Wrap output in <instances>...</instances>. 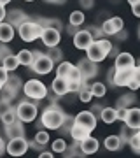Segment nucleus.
Listing matches in <instances>:
<instances>
[{"instance_id": "f257e3e1", "label": "nucleus", "mask_w": 140, "mask_h": 158, "mask_svg": "<svg viewBox=\"0 0 140 158\" xmlns=\"http://www.w3.org/2000/svg\"><path fill=\"white\" fill-rule=\"evenodd\" d=\"M68 118H70V116H68L60 106H56L54 102H51L49 106L42 111L39 125L40 127H46L47 130H60V127H62Z\"/></svg>"}, {"instance_id": "f03ea898", "label": "nucleus", "mask_w": 140, "mask_h": 158, "mask_svg": "<svg viewBox=\"0 0 140 158\" xmlns=\"http://www.w3.org/2000/svg\"><path fill=\"white\" fill-rule=\"evenodd\" d=\"M18 34L21 37V40L25 42H34V40L40 39V34H42V25H40L37 19H26L25 23H21L18 27Z\"/></svg>"}, {"instance_id": "7ed1b4c3", "label": "nucleus", "mask_w": 140, "mask_h": 158, "mask_svg": "<svg viewBox=\"0 0 140 158\" xmlns=\"http://www.w3.org/2000/svg\"><path fill=\"white\" fill-rule=\"evenodd\" d=\"M23 93L28 98L39 102V100H42V98L47 97V88H46V85L42 81H39V79H28L26 83H23Z\"/></svg>"}, {"instance_id": "20e7f679", "label": "nucleus", "mask_w": 140, "mask_h": 158, "mask_svg": "<svg viewBox=\"0 0 140 158\" xmlns=\"http://www.w3.org/2000/svg\"><path fill=\"white\" fill-rule=\"evenodd\" d=\"M16 114L18 119L23 121V123H32L37 119V114H39V109H37V104L30 100H21L16 106Z\"/></svg>"}, {"instance_id": "39448f33", "label": "nucleus", "mask_w": 140, "mask_h": 158, "mask_svg": "<svg viewBox=\"0 0 140 158\" xmlns=\"http://www.w3.org/2000/svg\"><path fill=\"white\" fill-rule=\"evenodd\" d=\"M54 67V62L51 60L46 53L42 51H34V63H32V70L35 74H40V76H46V74H49Z\"/></svg>"}, {"instance_id": "423d86ee", "label": "nucleus", "mask_w": 140, "mask_h": 158, "mask_svg": "<svg viewBox=\"0 0 140 158\" xmlns=\"http://www.w3.org/2000/svg\"><path fill=\"white\" fill-rule=\"evenodd\" d=\"M19 90H23V83L21 79L18 77V76H12V74H9V79L6 81V85H4V88H2V98H6V100L11 102L12 98H16L18 93H19Z\"/></svg>"}, {"instance_id": "0eeeda50", "label": "nucleus", "mask_w": 140, "mask_h": 158, "mask_svg": "<svg viewBox=\"0 0 140 158\" xmlns=\"http://www.w3.org/2000/svg\"><path fill=\"white\" fill-rule=\"evenodd\" d=\"M6 151L9 153L11 156H23V155L28 151V139H25V137L9 139L7 144H6Z\"/></svg>"}, {"instance_id": "6e6552de", "label": "nucleus", "mask_w": 140, "mask_h": 158, "mask_svg": "<svg viewBox=\"0 0 140 158\" xmlns=\"http://www.w3.org/2000/svg\"><path fill=\"white\" fill-rule=\"evenodd\" d=\"M74 123H77V125H81V127H84L86 130L93 132V130L96 128L98 118H96V114L93 113V111H81V113H77L74 116Z\"/></svg>"}, {"instance_id": "1a4fd4ad", "label": "nucleus", "mask_w": 140, "mask_h": 158, "mask_svg": "<svg viewBox=\"0 0 140 158\" xmlns=\"http://www.w3.org/2000/svg\"><path fill=\"white\" fill-rule=\"evenodd\" d=\"M40 40L46 48H54V46L60 44L62 40V32H58L54 28H49V27H42V34H40Z\"/></svg>"}, {"instance_id": "9d476101", "label": "nucleus", "mask_w": 140, "mask_h": 158, "mask_svg": "<svg viewBox=\"0 0 140 158\" xmlns=\"http://www.w3.org/2000/svg\"><path fill=\"white\" fill-rule=\"evenodd\" d=\"M77 69L81 70L84 81L95 77L96 74H98V63L91 62L90 58H82V60H79V62H77Z\"/></svg>"}, {"instance_id": "9b49d317", "label": "nucleus", "mask_w": 140, "mask_h": 158, "mask_svg": "<svg viewBox=\"0 0 140 158\" xmlns=\"http://www.w3.org/2000/svg\"><path fill=\"white\" fill-rule=\"evenodd\" d=\"M86 55H88L86 58H90L91 62H95V63H100L107 58V53L102 49V46H100L98 40H93V42L86 48Z\"/></svg>"}, {"instance_id": "f8f14e48", "label": "nucleus", "mask_w": 140, "mask_h": 158, "mask_svg": "<svg viewBox=\"0 0 140 158\" xmlns=\"http://www.w3.org/2000/svg\"><path fill=\"white\" fill-rule=\"evenodd\" d=\"M72 37H74V46H75L77 49H86V48H88L93 40H95V39H93V35H91V32L88 28L77 30Z\"/></svg>"}, {"instance_id": "ddd939ff", "label": "nucleus", "mask_w": 140, "mask_h": 158, "mask_svg": "<svg viewBox=\"0 0 140 158\" xmlns=\"http://www.w3.org/2000/svg\"><path fill=\"white\" fill-rule=\"evenodd\" d=\"M79 149L82 151L84 156H88V155H95V153L100 149V142H98V139L91 137V134H90L88 137H84L82 141H79Z\"/></svg>"}, {"instance_id": "4468645a", "label": "nucleus", "mask_w": 140, "mask_h": 158, "mask_svg": "<svg viewBox=\"0 0 140 158\" xmlns=\"http://www.w3.org/2000/svg\"><path fill=\"white\" fill-rule=\"evenodd\" d=\"M133 76V67L130 69H116V74H114V79H112V85L121 88V86H128L130 79Z\"/></svg>"}, {"instance_id": "2eb2a0df", "label": "nucleus", "mask_w": 140, "mask_h": 158, "mask_svg": "<svg viewBox=\"0 0 140 158\" xmlns=\"http://www.w3.org/2000/svg\"><path fill=\"white\" fill-rule=\"evenodd\" d=\"M135 56L131 55V53H124V51H121V53H118L116 55V58H114V67L116 69H130V67H135Z\"/></svg>"}, {"instance_id": "dca6fc26", "label": "nucleus", "mask_w": 140, "mask_h": 158, "mask_svg": "<svg viewBox=\"0 0 140 158\" xmlns=\"http://www.w3.org/2000/svg\"><path fill=\"white\" fill-rule=\"evenodd\" d=\"M51 90L54 93L56 97H63L68 93V81L67 77H60V76H56L53 79V83H51Z\"/></svg>"}, {"instance_id": "f3484780", "label": "nucleus", "mask_w": 140, "mask_h": 158, "mask_svg": "<svg viewBox=\"0 0 140 158\" xmlns=\"http://www.w3.org/2000/svg\"><path fill=\"white\" fill-rule=\"evenodd\" d=\"M7 23H11L14 28H18L21 23H25L26 19H30L28 18V14H25V11H21V9H12V11L7 12Z\"/></svg>"}, {"instance_id": "a211bd4d", "label": "nucleus", "mask_w": 140, "mask_h": 158, "mask_svg": "<svg viewBox=\"0 0 140 158\" xmlns=\"http://www.w3.org/2000/svg\"><path fill=\"white\" fill-rule=\"evenodd\" d=\"M6 137H7V139H14V137H25V127H23V121L16 119L14 123L6 125Z\"/></svg>"}, {"instance_id": "6ab92c4d", "label": "nucleus", "mask_w": 140, "mask_h": 158, "mask_svg": "<svg viewBox=\"0 0 140 158\" xmlns=\"http://www.w3.org/2000/svg\"><path fill=\"white\" fill-rule=\"evenodd\" d=\"M124 123L131 128H140V109L138 107H130Z\"/></svg>"}, {"instance_id": "aec40b11", "label": "nucleus", "mask_w": 140, "mask_h": 158, "mask_svg": "<svg viewBox=\"0 0 140 158\" xmlns=\"http://www.w3.org/2000/svg\"><path fill=\"white\" fill-rule=\"evenodd\" d=\"M14 39V27L11 23L2 21L0 23V42H11Z\"/></svg>"}, {"instance_id": "412c9836", "label": "nucleus", "mask_w": 140, "mask_h": 158, "mask_svg": "<svg viewBox=\"0 0 140 158\" xmlns=\"http://www.w3.org/2000/svg\"><path fill=\"white\" fill-rule=\"evenodd\" d=\"M0 65H4V69H6L7 72H14L18 67H19V60H18L16 55H7V56H4L2 60H0Z\"/></svg>"}, {"instance_id": "4be33fe9", "label": "nucleus", "mask_w": 140, "mask_h": 158, "mask_svg": "<svg viewBox=\"0 0 140 158\" xmlns=\"http://www.w3.org/2000/svg\"><path fill=\"white\" fill-rule=\"evenodd\" d=\"M68 134H70V137H72L74 141H82L84 137H88L91 132H90V130H86L84 127H81V125H77V123H72Z\"/></svg>"}, {"instance_id": "5701e85b", "label": "nucleus", "mask_w": 140, "mask_h": 158, "mask_svg": "<svg viewBox=\"0 0 140 158\" xmlns=\"http://www.w3.org/2000/svg\"><path fill=\"white\" fill-rule=\"evenodd\" d=\"M123 139L119 135H109L105 137V141H103V146L109 149V151H118V149H121L123 148Z\"/></svg>"}, {"instance_id": "b1692460", "label": "nucleus", "mask_w": 140, "mask_h": 158, "mask_svg": "<svg viewBox=\"0 0 140 158\" xmlns=\"http://www.w3.org/2000/svg\"><path fill=\"white\" fill-rule=\"evenodd\" d=\"M100 119L107 125H112L114 121H118V118H116V107H103L100 111Z\"/></svg>"}, {"instance_id": "393cba45", "label": "nucleus", "mask_w": 140, "mask_h": 158, "mask_svg": "<svg viewBox=\"0 0 140 158\" xmlns=\"http://www.w3.org/2000/svg\"><path fill=\"white\" fill-rule=\"evenodd\" d=\"M18 60H19V65H25V67H32L34 63V51L30 49H21L19 53L16 55Z\"/></svg>"}, {"instance_id": "a878e982", "label": "nucleus", "mask_w": 140, "mask_h": 158, "mask_svg": "<svg viewBox=\"0 0 140 158\" xmlns=\"http://www.w3.org/2000/svg\"><path fill=\"white\" fill-rule=\"evenodd\" d=\"M35 19H37L42 27H49V28H54V30H58V32H62L63 30V23L60 21V19H54V18H46V19H42V18H35Z\"/></svg>"}, {"instance_id": "bb28decb", "label": "nucleus", "mask_w": 140, "mask_h": 158, "mask_svg": "<svg viewBox=\"0 0 140 158\" xmlns=\"http://www.w3.org/2000/svg\"><path fill=\"white\" fill-rule=\"evenodd\" d=\"M91 93H93V98H103L107 95V86L100 81H95L93 85H91Z\"/></svg>"}, {"instance_id": "cd10ccee", "label": "nucleus", "mask_w": 140, "mask_h": 158, "mask_svg": "<svg viewBox=\"0 0 140 158\" xmlns=\"http://www.w3.org/2000/svg\"><path fill=\"white\" fill-rule=\"evenodd\" d=\"M84 81V79H82ZM91 85H88L86 81H84V85H82V88L77 91L79 93V100L81 102H84V104H88V102H91V98H93V93H91Z\"/></svg>"}, {"instance_id": "c85d7f7f", "label": "nucleus", "mask_w": 140, "mask_h": 158, "mask_svg": "<svg viewBox=\"0 0 140 158\" xmlns=\"http://www.w3.org/2000/svg\"><path fill=\"white\" fill-rule=\"evenodd\" d=\"M86 19V14L84 11H74L70 12V18H68V25H72V27H81Z\"/></svg>"}, {"instance_id": "c756f323", "label": "nucleus", "mask_w": 140, "mask_h": 158, "mask_svg": "<svg viewBox=\"0 0 140 158\" xmlns=\"http://www.w3.org/2000/svg\"><path fill=\"white\" fill-rule=\"evenodd\" d=\"M16 119H18V114H16V107H14V106H12L9 111H6V113L0 116V121H2V125H4V127H6V125L14 123Z\"/></svg>"}, {"instance_id": "7c9ffc66", "label": "nucleus", "mask_w": 140, "mask_h": 158, "mask_svg": "<svg viewBox=\"0 0 140 158\" xmlns=\"http://www.w3.org/2000/svg\"><path fill=\"white\" fill-rule=\"evenodd\" d=\"M135 95L133 93H126V95H121L119 97V100H118V106L116 107H131L135 104Z\"/></svg>"}, {"instance_id": "2f4dec72", "label": "nucleus", "mask_w": 140, "mask_h": 158, "mask_svg": "<svg viewBox=\"0 0 140 158\" xmlns=\"http://www.w3.org/2000/svg\"><path fill=\"white\" fill-rule=\"evenodd\" d=\"M137 132H138V128H131V127H128V125L124 123V127H121V134H119V137L123 139V142H128Z\"/></svg>"}, {"instance_id": "473e14b6", "label": "nucleus", "mask_w": 140, "mask_h": 158, "mask_svg": "<svg viewBox=\"0 0 140 158\" xmlns=\"http://www.w3.org/2000/svg\"><path fill=\"white\" fill-rule=\"evenodd\" d=\"M46 55H47V56H49L54 63L56 62L60 63L63 60V53H62V49H60L58 46H54V48H47V53H46Z\"/></svg>"}, {"instance_id": "72a5a7b5", "label": "nucleus", "mask_w": 140, "mask_h": 158, "mask_svg": "<svg viewBox=\"0 0 140 158\" xmlns=\"http://www.w3.org/2000/svg\"><path fill=\"white\" fill-rule=\"evenodd\" d=\"M34 141L39 144L40 148H44L47 142H49V134L46 132V130H39L37 134H35V137H34Z\"/></svg>"}, {"instance_id": "f704fd0d", "label": "nucleus", "mask_w": 140, "mask_h": 158, "mask_svg": "<svg viewBox=\"0 0 140 158\" xmlns=\"http://www.w3.org/2000/svg\"><path fill=\"white\" fill-rule=\"evenodd\" d=\"M70 67H72V63L70 62H63L62 60V62L58 63V67H56V76H60V77H67Z\"/></svg>"}, {"instance_id": "c9c22d12", "label": "nucleus", "mask_w": 140, "mask_h": 158, "mask_svg": "<svg viewBox=\"0 0 140 158\" xmlns=\"http://www.w3.org/2000/svg\"><path fill=\"white\" fill-rule=\"evenodd\" d=\"M51 149H53V153H65V149H67V142H65V139H56V141H53V144H51Z\"/></svg>"}, {"instance_id": "e433bc0d", "label": "nucleus", "mask_w": 140, "mask_h": 158, "mask_svg": "<svg viewBox=\"0 0 140 158\" xmlns=\"http://www.w3.org/2000/svg\"><path fill=\"white\" fill-rule=\"evenodd\" d=\"M81 79H82L81 70L77 69V65H72L70 70H68V74H67V81H81Z\"/></svg>"}, {"instance_id": "4c0bfd02", "label": "nucleus", "mask_w": 140, "mask_h": 158, "mask_svg": "<svg viewBox=\"0 0 140 158\" xmlns=\"http://www.w3.org/2000/svg\"><path fill=\"white\" fill-rule=\"evenodd\" d=\"M128 144H130V148H131L135 153H138V155H140V135H138V132H137V134L130 139Z\"/></svg>"}, {"instance_id": "58836bf2", "label": "nucleus", "mask_w": 140, "mask_h": 158, "mask_svg": "<svg viewBox=\"0 0 140 158\" xmlns=\"http://www.w3.org/2000/svg\"><path fill=\"white\" fill-rule=\"evenodd\" d=\"M100 28H102V32H103V35H116V30H114V27H112L110 19L103 21V25H102Z\"/></svg>"}, {"instance_id": "ea45409f", "label": "nucleus", "mask_w": 140, "mask_h": 158, "mask_svg": "<svg viewBox=\"0 0 140 158\" xmlns=\"http://www.w3.org/2000/svg\"><path fill=\"white\" fill-rule=\"evenodd\" d=\"M82 85H84L82 79H81V81H68V91H70V93H77V91L82 88Z\"/></svg>"}, {"instance_id": "a19ab883", "label": "nucleus", "mask_w": 140, "mask_h": 158, "mask_svg": "<svg viewBox=\"0 0 140 158\" xmlns=\"http://www.w3.org/2000/svg\"><path fill=\"white\" fill-rule=\"evenodd\" d=\"M110 23H112V27H114V30H116V34H118L119 30H123L124 28V21H123V18H110Z\"/></svg>"}, {"instance_id": "79ce46f5", "label": "nucleus", "mask_w": 140, "mask_h": 158, "mask_svg": "<svg viewBox=\"0 0 140 158\" xmlns=\"http://www.w3.org/2000/svg\"><path fill=\"white\" fill-rule=\"evenodd\" d=\"M128 109L130 107H116V118L119 119V121H123L126 119V114H128Z\"/></svg>"}, {"instance_id": "37998d69", "label": "nucleus", "mask_w": 140, "mask_h": 158, "mask_svg": "<svg viewBox=\"0 0 140 158\" xmlns=\"http://www.w3.org/2000/svg\"><path fill=\"white\" fill-rule=\"evenodd\" d=\"M11 107H12V104L9 100H6V98H0V116L6 113V111H9Z\"/></svg>"}, {"instance_id": "c03bdc74", "label": "nucleus", "mask_w": 140, "mask_h": 158, "mask_svg": "<svg viewBox=\"0 0 140 158\" xmlns=\"http://www.w3.org/2000/svg\"><path fill=\"white\" fill-rule=\"evenodd\" d=\"M7 55H11V49H9L7 42H0V60L4 56H7Z\"/></svg>"}, {"instance_id": "a18cd8bd", "label": "nucleus", "mask_w": 140, "mask_h": 158, "mask_svg": "<svg viewBox=\"0 0 140 158\" xmlns=\"http://www.w3.org/2000/svg\"><path fill=\"white\" fill-rule=\"evenodd\" d=\"M91 32V35H93V39H102L103 37V32H102V28H96V27H91V28H88Z\"/></svg>"}, {"instance_id": "49530a36", "label": "nucleus", "mask_w": 140, "mask_h": 158, "mask_svg": "<svg viewBox=\"0 0 140 158\" xmlns=\"http://www.w3.org/2000/svg\"><path fill=\"white\" fill-rule=\"evenodd\" d=\"M9 74L11 72H7L6 69H4V65H0V83L2 85H6V81L9 79Z\"/></svg>"}, {"instance_id": "de8ad7c7", "label": "nucleus", "mask_w": 140, "mask_h": 158, "mask_svg": "<svg viewBox=\"0 0 140 158\" xmlns=\"http://www.w3.org/2000/svg\"><path fill=\"white\" fill-rule=\"evenodd\" d=\"M79 4L82 9H91L93 7V0H79Z\"/></svg>"}, {"instance_id": "09e8293b", "label": "nucleus", "mask_w": 140, "mask_h": 158, "mask_svg": "<svg viewBox=\"0 0 140 158\" xmlns=\"http://www.w3.org/2000/svg\"><path fill=\"white\" fill-rule=\"evenodd\" d=\"M131 12H133V16L140 18V2H137V4L131 6Z\"/></svg>"}, {"instance_id": "8fccbe9b", "label": "nucleus", "mask_w": 140, "mask_h": 158, "mask_svg": "<svg viewBox=\"0 0 140 158\" xmlns=\"http://www.w3.org/2000/svg\"><path fill=\"white\" fill-rule=\"evenodd\" d=\"M114 74H116V67H110L109 69V72H107V81L112 85V79H114Z\"/></svg>"}, {"instance_id": "3c124183", "label": "nucleus", "mask_w": 140, "mask_h": 158, "mask_svg": "<svg viewBox=\"0 0 140 158\" xmlns=\"http://www.w3.org/2000/svg\"><path fill=\"white\" fill-rule=\"evenodd\" d=\"M6 18H7L6 6H2V4H0V23H2V21H6Z\"/></svg>"}, {"instance_id": "603ef678", "label": "nucleus", "mask_w": 140, "mask_h": 158, "mask_svg": "<svg viewBox=\"0 0 140 158\" xmlns=\"http://www.w3.org/2000/svg\"><path fill=\"white\" fill-rule=\"evenodd\" d=\"M114 37H118V39L123 40V39H126V37H128V32H124V28H123V30H119V32L114 35Z\"/></svg>"}, {"instance_id": "864d4df0", "label": "nucleus", "mask_w": 140, "mask_h": 158, "mask_svg": "<svg viewBox=\"0 0 140 158\" xmlns=\"http://www.w3.org/2000/svg\"><path fill=\"white\" fill-rule=\"evenodd\" d=\"M54 155H53V151H40L39 153V158H53Z\"/></svg>"}, {"instance_id": "5fc2aeb1", "label": "nucleus", "mask_w": 140, "mask_h": 158, "mask_svg": "<svg viewBox=\"0 0 140 158\" xmlns=\"http://www.w3.org/2000/svg\"><path fill=\"white\" fill-rule=\"evenodd\" d=\"M4 151H6V141H4V137L0 135V156L4 155Z\"/></svg>"}, {"instance_id": "6e6d98bb", "label": "nucleus", "mask_w": 140, "mask_h": 158, "mask_svg": "<svg viewBox=\"0 0 140 158\" xmlns=\"http://www.w3.org/2000/svg\"><path fill=\"white\" fill-rule=\"evenodd\" d=\"M102 109H103V106H100V104H95V106H93V107H91V111H93V113H98V114H100V111H102Z\"/></svg>"}, {"instance_id": "4d7b16f0", "label": "nucleus", "mask_w": 140, "mask_h": 158, "mask_svg": "<svg viewBox=\"0 0 140 158\" xmlns=\"http://www.w3.org/2000/svg\"><path fill=\"white\" fill-rule=\"evenodd\" d=\"M75 28H77V27H72V25H68V28H67L68 35H74V34H75V32H77Z\"/></svg>"}, {"instance_id": "13d9d810", "label": "nucleus", "mask_w": 140, "mask_h": 158, "mask_svg": "<svg viewBox=\"0 0 140 158\" xmlns=\"http://www.w3.org/2000/svg\"><path fill=\"white\" fill-rule=\"evenodd\" d=\"M9 2H12V0H0V4H2V6H7Z\"/></svg>"}, {"instance_id": "bf43d9fd", "label": "nucleus", "mask_w": 140, "mask_h": 158, "mask_svg": "<svg viewBox=\"0 0 140 158\" xmlns=\"http://www.w3.org/2000/svg\"><path fill=\"white\" fill-rule=\"evenodd\" d=\"M137 2H140V0H128V4H130V6H133V4H137Z\"/></svg>"}, {"instance_id": "052dcab7", "label": "nucleus", "mask_w": 140, "mask_h": 158, "mask_svg": "<svg viewBox=\"0 0 140 158\" xmlns=\"http://www.w3.org/2000/svg\"><path fill=\"white\" fill-rule=\"evenodd\" d=\"M2 88H4V85H2V83H0V91H2Z\"/></svg>"}, {"instance_id": "680f3d73", "label": "nucleus", "mask_w": 140, "mask_h": 158, "mask_svg": "<svg viewBox=\"0 0 140 158\" xmlns=\"http://www.w3.org/2000/svg\"><path fill=\"white\" fill-rule=\"evenodd\" d=\"M138 39H140V27H138Z\"/></svg>"}, {"instance_id": "e2e57ef3", "label": "nucleus", "mask_w": 140, "mask_h": 158, "mask_svg": "<svg viewBox=\"0 0 140 158\" xmlns=\"http://www.w3.org/2000/svg\"><path fill=\"white\" fill-rule=\"evenodd\" d=\"M25 2H34V0H25Z\"/></svg>"}, {"instance_id": "0e129e2a", "label": "nucleus", "mask_w": 140, "mask_h": 158, "mask_svg": "<svg viewBox=\"0 0 140 158\" xmlns=\"http://www.w3.org/2000/svg\"><path fill=\"white\" fill-rule=\"evenodd\" d=\"M138 135H140V128H138Z\"/></svg>"}, {"instance_id": "69168bd1", "label": "nucleus", "mask_w": 140, "mask_h": 158, "mask_svg": "<svg viewBox=\"0 0 140 158\" xmlns=\"http://www.w3.org/2000/svg\"><path fill=\"white\" fill-rule=\"evenodd\" d=\"M137 63H140V60H138V62H137Z\"/></svg>"}]
</instances>
